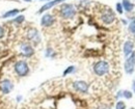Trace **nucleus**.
<instances>
[{"mask_svg": "<svg viewBox=\"0 0 135 109\" xmlns=\"http://www.w3.org/2000/svg\"><path fill=\"white\" fill-rule=\"evenodd\" d=\"M24 1H27V2H30L31 0H24Z\"/></svg>", "mask_w": 135, "mask_h": 109, "instance_id": "obj_23", "label": "nucleus"}, {"mask_svg": "<svg viewBox=\"0 0 135 109\" xmlns=\"http://www.w3.org/2000/svg\"><path fill=\"white\" fill-rule=\"evenodd\" d=\"M74 70H75V68L73 67V66H71V67H69L67 70L64 72V76H67L68 74H71V73L74 72Z\"/></svg>", "mask_w": 135, "mask_h": 109, "instance_id": "obj_18", "label": "nucleus"}, {"mask_svg": "<svg viewBox=\"0 0 135 109\" xmlns=\"http://www.w3.org/2000/svg\"><path fill=\"white\" fill-rule=\"evenodd\" d=\"M15 72L17 73L18 76L20 77H25L29 73V67L26 61L24 60H19L15 63Z\"/></svg>", "mask_w": 135, "mask_h": 109, "instance_id": "obj_3", "label": "nucleus"}, {"mask_svg": "<svg viewBox=\"0 0 135 109\" xmlns=\"http://www.w3.org/2000/svg\"><path fill=\"white\" fill-rule=\"evenodd\" d=\"M133 51H134V44H133V42L132 41H127L124 44V54L128 57Z\"/></svg>", "mask_w": 135, "mask_h": 109, "instance_id": "obj_12", "label": "nucleus"}, {"mask_svg": "<svg viewBox=\"0 0 135 109\" xmlns=\"http://www.w3.org/2000/svg\"><path fill=\"white\" fill-rule=\"evenodd\" d=\"M117 9H118V13L123 14V5H122V3H118L117 4Z\"/></svg>", "mask_w": 135, "mask_h": 109, "instance_id": "obj_20", "label": "nucleus"}, {"mask_svg": "<svg viewBox=\"0 0 135 109\" xmlns=\"http://www.w3.org/2000/svg\"><path fill=\"white\" fill-rule=\"evenodd\" d=\"M131 109H135V108H131Z\"/></svg>", "mask_w": 135, "mask_h": 109, "instance_id": "obj_24", "label": "nucleus"}, {"mask_svg": "<svg viewBox=\"0 0 135 109\" xmlns=\"http://www.w3.org/2000/svg\"><path fill=\"white\" fill-rule=\"evenodd\" d=\"M122 5H123V8L126 12H132L134 9V4L132 2H130L129 0H123Z\"/></svg>", "mask_w": 135, "mask_h": 109, "instance_id": "obj_13", "label": "nucleus"}, {"mask_svg": "<svg viewBox=\"0 0 135 109\" xmlns=\"http://www.w3.org/2000/svg\"><path fill=\"white\" fill-rule=\"evenodd\" d=\"M19 9L17 8H15V9H12V11H8V12H6L3 16H2V18L3 19H7V18H12V17H14V16H16L19 14Z\"/></svg>", "mask_w": 135, "mask_h": 109, "instance_id": "obj_14", "label": "nucleus"}, {"mask_svg": "<svg viewBox=\"0 0 135 109\" xmlns=\"http://www.w3.org/2000/svg\"><path fill=\"white\" fill-rule=\"evenodd\" d=\"M101 20L104 24H107V25H109V24L113 23V22H114V20H115L114 13H113L110 8H108V7L104 8L101 13Z\"/></svg>", "mask_w": 135, "mask_h": 109, "instance_id": "obj_4", "label": "nucleus"}, {"mask_svg": "<svg viewBox=\"0 0 135 109\" xmlns=\"http://www.w3.org/2000/svg\"><path fill=\"white\" fill-rule=\"evenodd\" d=\"M62 1H65V0H52V1L47 2L46 4H44V5L41 7V9L38 11V14H42V13H44V12L50 9L51 7H53V6H55V5L59 4V3H61Z\"/></svg>", "mask_w": 135, "mask_h": 109, "instance_id": "obj_11", "label": "nucleus"}, {"mask_svg": "<svg viewBox=\"0 0 135 109\" xmlns=\"http://www.w3.org/2000/svg\"><path fill=\"white\" fill-rule=\"evenodd\" d=\"M109 63L105 60H100L95 63L94 66V72L97 76H105L109 72Z\"/></svg>", "mask_w": 135, "mask_h": 109, "instance_id": "obj_1", "label": "nucleus"}, {"mask_svg": "<svg viewBox=\"0 0 135 109\" xmlns=\"http://www.w3.org/2000/svg\"><path fill=\"white\" fill-rule=\"evenodd\" d=\"M125 71L127 74H132L134 72V68H135V51H133L131 54L129 55L125 61Z\"/></svg>", "mask_w": 135, "mask_h": 109, "instance_id": "obj_5", "label": "nucleus"}, {"mask_svg": "<svg viewBox=\"0 0 135 109\" xmlns=\"http://www.w3.org/2000/svg\"><path fill=\"white\" fill-rule=\"evenodd\" d=\"M27 38L31 42H34L35 44H37L40 41H41V37L38 34V31L35 29V28H30L27 32Z\"/></svg>", "mask_w": 135, "mask_h": 109, "instance_id": "obj_9", "label": "nucleus"}, {"mask_svg": "<svg viewBox=\"0 0 135 109\" xmlns=\"http://www.w3.org/2000/svg\"><path fill=\"white\" fill-rule=\"evenodd\" d=\"M0 86H1V91H2L3 93H9L12 91V90L14 88V84L8 79H4L1 82V85Z\"/></svg>", "mask_w": 135, "mask_h": 109, "instance_id": "obj_10", "label": "nucleus"}, {"mask_svg": "<svg viewBox=\"0 0 135 109\" xmlns=\"http://www.w3.org/2000/svg\"><path fill=\"white\" fill-rule=\"evenodd\" d=\"M129 30H130V32L135 34V18L132 19L130 24H129Z\"/></svg>", "mask_w": 135, "mask_h": 109, "instance_id": "obj_16", "label": "nucleus"}, {"mask_svg": "<svg viewBox=\"0 0 135 109\" xmlns=\"http://www.w3.org/2000/svg\"><path fill=\"white\" fill-rule=\"evenodd\" d=\"M3 36H4V29L2 26H0V38H2Z\"/></svg>", "mask_w": 135, "mask_h": 109, "instance_id": "obj_21", "label": "nucleus"}, {"mask_svg": "<svg viewBox=\"0 0 135 109\" xmlns=\"http://www.w3.org/2000/svg\"><path fill=\"white\" fill-rule=\"evenodd\" d=\"M120 93H118V96H122L126 99H131L132 98V92L129 91H119Z\"/></svg>", "mask_w": 135, "mask_h": 109, "instance_id": "obj_15", "label": "nucleus"}, {"mask_svg": "<svg viewBox=\"0 0 135 109\" xmlns=\"http://www.w3.org/2000/svg\"><path fill=\"white\" fill-rule=\"evenodd\" d=\"M132 87H133V91L135 92V81H133V85H132Z\"/></svg>", "mask_w": 135, "mask_h": 109, "instance_id": "obj_22", "label": "nucleus"}, {"mask_svg": "<svg viewBox=\"0 0 135 109\" xmlns=\"http://www.w3.org/2000/svg\"><path fill=\"white\" fill-rule=\"evenodd\" d=\"M54 22H55V19L50 14L44 15L41 19V25L44 26V27H50L54 24Z\"/></svg>", "mask_w": 135, "mask_h": 109, "instance_id": "obj_8", "label": "nucleus"}, {"mask_svg": "<svg viewBox=\"0 0 135 109\" xmlns=\"http://www.w3.org/2000/svg\"><path fill=\"white\" fill-rule=\"evenodd\" d=\"M73 87L74 90L78 92H82V93H86L88 91V84L82 81V80H79V81H75L73 83Z\"/></svg>", "mask_w": 135, "mask_h": 109, "instance_id": "obj_6", "label": "nucleus"}, {"mask_svg": "<svg viewBox=\"0 0 135 109\" xmlns=\"http://www.w3.org/2000/svg\"><path fill=\"white\" fill-rule=\"evenodd\" d=\"M21 53L24 55V56H26V57H30V56L33 55L34 50L30 44H28V43H23V44L21 45Z\"/></svg>", "mask_w": 135, "mask_h": 109, "instance_id": "obj_7", "label": "nucleus"}, {"mask_svg": "<svg viewBox=\"0 0 135 109\" xmlns=\"http://www.w3.org/2000/svg\"><path fill=\"white\" fill-rule=\"evenodd\" d=\"M60 16L64 19H72L75 17L76 15V9L74 7V5L65 3L60 6Z\"/></svg>", "mask_w": 135, "mask_h": 109, "instance_id": "obj_2", "label": "nucleus"}, {"mask_svg": "<svg viewBox=\"0 0 135 109\" xmlns=\"http://www.w3.org/2000/svg\"><path fill=\"white\" fill-rule=\"evenodd\" d=\"M115 109H126V104L123 101H118L115 105Z\"/></svg>", "mask_w": 135, "mask_h": 109, "instance_id": "obj_17", "label": "nucleus"}, {"mask_svg": "<svg viewBox=\"0 0 135 109\" xmlns=\"http://www.w3.org/2000/svg\"><path fill=\"white\" fill-rule=\"evenodd\" d=\"M24 19H25V17L21 15V16H18L17 18L14 20V22H16V23H22L24 21Z\"/></svg>", "mask_w": 135, "mask_h": 109, "instance_id": "obj_19", "label": "nucleus"}]
</instances>
